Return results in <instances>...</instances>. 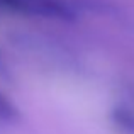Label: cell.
<instances>
[{
    "mask_svg": "<svg viewBox=\"0 0 134 134\" xmlns=\"http://www.w3.org/2000/svg\"><path fill=\"white\" fill-rule=\"evenodd\" d=\"M114 122L121 127L122 132L134 134V112L124 107H117L114 112Z\"/></svg>",
    "mask_w": 134,
    "mask_h": 134,
    "instance_id": "1",
    "label": "cell"
},
{
    "mask_svg": "<svg viewBox=\"0 0 134 134\" xmlns=\"http://www.w3.org/2000/svg\"><path fill=\"white\" fill-rule=\"evenodd\" d=\"M3 95H0V119L2 121H12V119H15V114H17V109L12 107V104H10L9 100H5V98H2Z\"/></svg>",
    "mask_w": 134,
    "mask_h": 134,
    "instance_id": "2",
    "label": "cell"
}]
</instances>
